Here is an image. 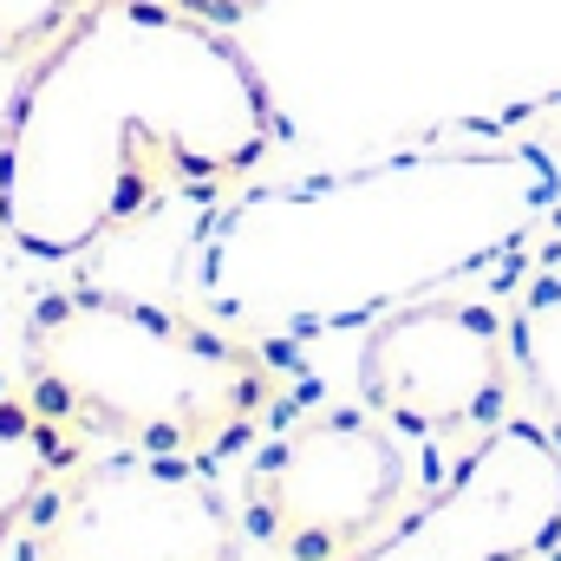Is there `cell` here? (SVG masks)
Masks as SVG:
<instances>
[{
  "label": "cell",
  "instance_id": "cell-1",
  "mask_svg": "<svg viewBox=\"0 0 561 561\" xmlns=\"http://www.w3.org/2000/svg\"><path fill=\"white\" fill-rule=\"evenodd\" d=\"M280 144V105L242 39L176 0H79L0 112V236L79 262L163 203L242 190Z\"/></svg>",
  "mask_w": 561,
  "mask_h": 561
},
{
  "label": "cell",
  "instance_id": "cell-2",
  "mask_svg": "<svg viewBox=\"0 0 561 561\" xmlns=\"http://www.w3.org/2000/svg\"><path fill=\"white\" fill-rule=\"evenodd\" d=\"M20 392L79 457L144 450L222 463L300 412L280 340L118 287H53L20 320Z\"/></svg>",
  "mask_w": 561,
  "mask_h": 561
},
{
  "label": "cell",
  "instance_id": "cell-3",
  "mask_svg": "<svg viewBox=\"0 0 561 561\" xmlns=\"http://www.w3.org/2000/svg\"><path fill=\"white\" fill-rule=\"evenodd\" d=\"M437 190L444 170L412 157L229 190L183 249V294L196 313L280 346L373 327L477 255L444 229Z\"/></svg>",
  "mask_w": 561,
  "mask_h": 561
},
{
  "label": "cell",
  "instance_id": "cell-4",
  "mask_svg": "<svg viewBox=\"0 0 561 561\" xmlns=\"http://www.w3.org/2000/svg\"><path fill=\"white\" fill-rule=\"evenodd\" d=\"M431 477L386 419L353 405H300L249 450L236 516L262 561H359L424 503Z\"/></svg>",
  "mask_w": 561,
  "mask_h": 561
},
{
  "label": "cell",
  "instance_id": "cell-5",
  "mask_svg": "<svg viewBox=\"0 0 561 561\" xmlns=\"http://www.w3.org/2000/svg\"><path fill=\"white\" fill-rule=\"evenodd\" d=\"M516 379V327L470 294H419L392 307L366 327L353 359L359 405L424 450L431 483H444L496 424H510Z\"/></svg>",
  "mask_w": 561,
  "mask_h": 561
},
{
  "label": "cell",
  "instance_id": "cell-6",
  "mask_svg": "<svg viewBox=\"0 0 561 561\" xmlns=\"http://www.w3.org/2000/svg\"><path fill=\"white\" fill-rule=\"evenodd\" d=\"M20 561H249L236 490L216 463L92 450L20 523Z\"/></svg>",
  "mask_w": 561,
  "mask_h": 561
},
{
  "label": "cell",
  "instance_id": "cell-7",
  "mask_svg": "<svg viewBox=\"0 0 561 561\" xmlns=\"http://www.w3.org/2000/svg\"><path fill=\"white\" fill-rule=\"evenodd\" d=\"M561 536V450L549 431L496 424L359 561H529Z\"/></svg>",
  "mask_w": 561,
  "mask_h": 561
},
{
  "label": "cell",
  "instance_id": "cell-8",
  "mask_svg": "<svg viewBox=\"0 0 561 561\" xmlns=\"http://www.w3.org/2000/svg\"><path fill=\"white\" fill-rule=\"evenodd\" d=\"M66 463H79L72 437L53 419H39L26 392L20 399L0 392V542L20 536V523L33 516V503L53 490Z\"/></svg>",
  "mask_w": 561,
  "mask_h": 561
},
{
  "label": "cell",
  "instance_id": "cell-9",
  "mask_svg": "<svg viewBox=\"0 0 561 561\" xmlns=\"http://www.w3.org/2000/svg\"><path fill=\"white\" fill-rule=\"evenodd\" d=\"M72 13H79V0H0V66L20 72Z\"/></svg>",
  "mask_w": 561,
  "mask_h": 561
},
{
  "label": "cell",
  "instance_id": "cell-10",
  "mask_svg": "<svg viewBox=\"0 0 561 561\" xmlns=\"http://www.w3.org/2000/svg\"><path fill=\"white\" fill-rule=\"evenodd\" d=\"M176 7H190V13H203V20H216V26H242V20H255L268 0H176Z\"/></svg>",
  "mask_w": 561,
  "mask_h": 561
},
{
  "label": "cell",
  "instance_id": "cell-11",
  "mask_svg": "<svg viewBox=\"0 0 561 561\" xmlns=\"http://www.w3.org/2000/svg\"><path fill=\"white\" fill-rule=\"evenodd\" d=\"M529 561H542V556H529Z\"/></svg>",
  "mask_w": 561,
  "mask_h": 561
}]
</instances>
